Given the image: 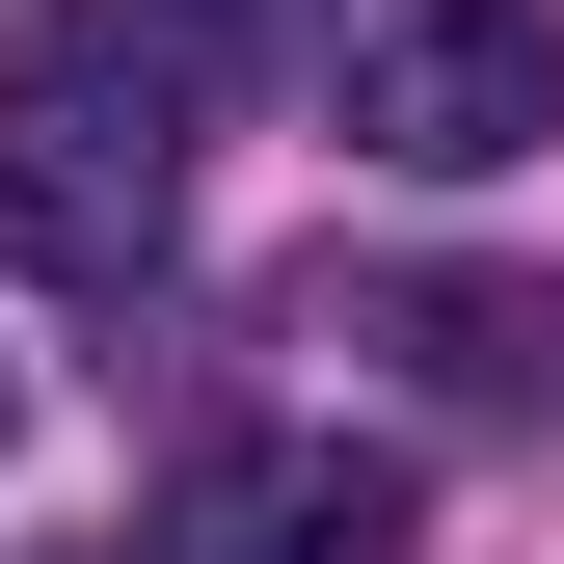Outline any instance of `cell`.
I'll list each match as a JSON object with an SVG mask.
<instances>
[{
	"mask_svg": "<svg viewBox=\"0 0 564 564\" xmlns=\"http://www.w3.org/2000/svg\"><path fill=\"white\" fill-rule=\"evenodd\" d=\"M0 431H28V377H0Z\"/></svg>",
	"mask_w": 564,
	"mask_h": 564,
	"instance_id": "obj_5",
	"label": "cell"
},
{
	"mask_svg": "<svg viewBox=\"0 0 564 564\" xmlns=\"http://www.w3.org/2000/svg\"><path fill=\"white\" fill-rule=\"evenodd\" d=\"M323 134L403 188H484L564 134V0H323Z\"/></svg>",
	"mask_w": 564,
	"mask_h": 564,
	"instance_id": "obj_2",
	"label": "cell"
},
{
	"mask_svg": "<svg viewBox=\"0 0 564 564\" xmlns=\"http://www.w3.org/2000/svg\"><path fill=\"white\" fill-rule=\"evenodd\" d=\"M323 349H377L403 403H457V431H484V403L564 377V296H511V269H323Z\"/></svg>",
	"mask_w": 564,
	"mask_h": 564,
	"instance_id": "obj_4",
	"label": "cell"
},
{
	"mask_svg": "<svg viewBox=\"0 0 564 564\" xmlns=\"http://www.w3.org/2000/svg\"><path fill=\"white\" fill-rule=\"evenodd\" d=\"M242 28L269 0H54L0 54V269L54 296H134L188 242V134L242 108Z\"/></svg>",
	"mask_w": 564,
	"mask_h": 564,
	"instance_id": "obj_1",
	"label": "cell"
},
{
	"mask_svg": "<svg viewBox=\"0 0 564 564\" xmlns=\"http://www.w3.org/2000/svg\"><path fill=\"white\" fill-rule=\"evenodd\" d=\"M403 538H431V484L377 431H216L162 484V564H403Z\"/></svg>",
	"mask_w": 564,
	"mask_h": 564,
	"instance_id": "obj_3",
	"label": "cell"
}]
</instances>
